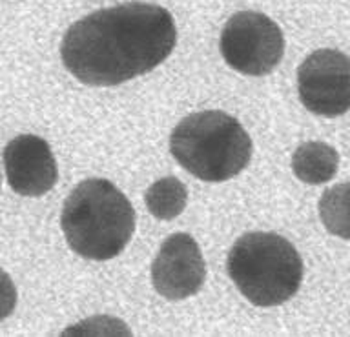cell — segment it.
<instances>
[{
    "instance_id": "9c48e42d",
    "label": "cell",
    "mask_w": 350,
    "mask_h": 337,
    "mask_svg": "<svg viewBox=\"0 0 350 337\" xmlns=\"http://www.w3.org/2000/svg\"><path fill=\"white\" fill-rule=\"evenodd\" d=\"M338 152L325 142H305L292 155V170L295 177L306 185L328 183L338 174Z\"/></svg>"
},
{
    "instance_id": "8fae6325",
    "label": "cell",
    "mask_w": 350,
    "mask_h": 337,
    "mask_svg": "<svg viewBox=\"0 0 350 337\" xmlns=\"http://www.w3.org/2000/svg\"><path fill=\"white\" fill-rule=\"evenodd\" d=\"M319 217L330 234L350 241V183L332 186L323 193Z\"/></svg>"
},
{
    "instance_id": "52a82bcc",
    "label": "cell",
    "mask_w": 350,
    "mask_h": 337,
    "mask_svg": "<svg viewBox=\"0 0 350 337\" xmlns=\"http://www.w3.org/2000/svg\"><path fill=\"white\" fill-rule=\"evenodd\" d=\"M206 279L201 248L188 234H174L164 241L152 265V283L159 295L183 301L196 295Z\"/></svg>"
},
{
    "instance_id": "5b68a950",
    "label": "cell",
    "mask_w": 350,
    "mask_h": 337,
    "mask_svg": "<svg viewBox=\"0 0 350 337\" xmlns=\"http://www.w3.org/2000/svg\"><path fill=\"white\" fill-rule=\"evenodd\" d=\"M221 53L239 73L268 75L283 59V31L270 16L257 11H239L224 24Z\"/></svg>"
},
{
    "instance_id": "8992f818",
    "label": "cell",
    "mask_w": 350,
    "mask_h": 337,
    "mask_svg": "<svg viewBox=\"0 0 350 337\" xmlns=\"http://www.w3.org/2000/svg\"><path fill=\"white\" fill-rule=\"evenodd\" d=\"M303 106L321 117H338L350 109V59L336 49H317L297 70Z\"/></svg>"
},
{
    "instance_id": "ba28073f",
    "label": "cell",
    "mask_w": 350,
    "mask_h": 337,
    "mask_svg": "<svg viewBox=\"0 0 350 337\" xmlns=\"http://www.w3.org/2000/svg\"><path fill=\"white\" fill-rule=\"evenodd\" d=\"M4 168L11 190L26 197L48 193L59 175L51 148L37 135H21L8 142Z\"/></svg>"
},
{
    "instance_id": "3957f363",
    "label": "cell",
    "mask_w": 350,
    "mask_h": 337,
    "mask_svg": "<svg viewBox=\"0 0 350 337\" xmlns=\"http://www.w3.org/2000/svg\"><path fill=\"white\" fill-rule=\"evenodd\" d=\"M175 161L197 179L223 183L248 166L252 139L239 120L223 111H199L175 126L170 137Z\"/></svg>"
},
{
    "instance_id": "277c9868",
    "label": "cell",
    "mask_w": 350,
    "mask_h": 337,
    "mask_svg": "<svg viewBox=\"0 0 350 337\" xmlns=\"http://www.w3.org/2000/svg\"><path fill=\"white\" fill-rule=\"evenodd\" d=\"M228 275L256 306H278L292 299L303 281V261L290 241L272 232H250L228 254Z\"/></svg>"
},
{
    "instance_id": "7a4b0ae2",
    "label": "cell",
    "mask_w": 350,
    "mask_h": 337,
    "mask_svg": "<svg viewBox=\"0 0 350 337\" xmlns=\"http://www.w3.org/2000/svg\"><path fill=\"white\" fill-rule=\"evenodd\" d=\"M60 224L75 254L93 261H108L131 241L135 212L128 197L109 180L88 179L68 196Z\"/></svg>"
},
{
    "instance_id": "30bf717a",
    "label": "cell",
    "mask_w": 350,
    "mask_h": 337,
    "mask_svg": "<svg viewBox=\"0 0 350 337\" xmlns=\"http://www.w3.org/2000/svg\"><path fill=\"white\" fill-rule=\"evenodd\" d=\"M144 201L153 217L170 221L183 213L188 202V191L179 179L164 177L148 188Z\"/></svg>"
},
{
    "instance_id": "6da1fadb",
    "label": "cell",
    "mask_w": 350,
    "mask_h": 337,
    "mask_svg": "<svg viewBox=\"0 0 350 337\" xmlns=\"http://www.w3.org/2000/svg\"><path fill=\"white\" fill-rule=\"evenodd\" d=\"M177 42L174 16L161 5L130 2L95 11L66 31V70L90 86H117L168 59Z\"/></svg>"
}]
</instances>
